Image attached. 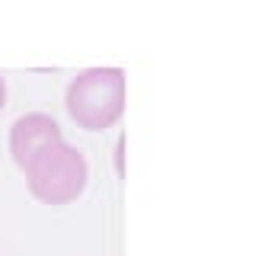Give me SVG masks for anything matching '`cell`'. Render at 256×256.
<instances>
[{"label":"cell","mask_w":256,"mask_h":256,"mask_svg":"<svg viewBox=\"0 0 256 256\" xmlns=\"http://www.w3.org/2000/svg\"><path fill=\"white\" fill-rule=\"evenodd\" d=\"M6 109V80H4V74H0V112Z\"/></svg>","instance_id":"cell-5"},{"label":"cell","mask_w":256,"mask_h":256,"mask_svg":"<svg viewBox=\"0 0 256 256\" xmlns=\"http://www.w3.org/2000/svg\"><path fill=\"white\" fill-rule=\"evenodd\" d=\"M128 77L122 68H90L68 84L64 109L84 132H106L125 116Z\"/></svg>","instance_id":"cell-1"},{"label":"cell","mask_w":256,"mask_h":256,"mask_svg":"<svg viewBox=\"0 0 256 256\" xmlns=\"http://www.w3.org/2000/svg\"><path fill=\"white\" fill-rule=\"evenodd\" d=\"M58 141H64V132L48 112H26V116H20L13 122V128H10L13 164L20 166V170H26L42 150H48Z\"/></svg>","instance_id":"cell-3"},{"label":"cell","mask_w":256,"mask_h":256,"mask_svg":"<svg viewBox=\"0 0 256 256\" xmlns=\"http://www.w3.org/2000/svg\"><path fill=\"white\" fill-rule=\"evenodd\" d=\"M22 173H26V186L32 192V198H38L42 205H52V208L77 202L84 196L86 182H90L86 157L68 141H58L48 150H42Z\"/></svg>","instance_id":"cell-2"},{"label":"cell","mask_w":256,"mask_h":256,"mask_svg":"<svg viewBox=\"0 0 256 256\" xmlns=\"http://www.w3.org/2000/svg\"><path fill=\"white\" fill-rule=\"evenodd\" d=\"M116 170L118 176H125V138L116 141Z\"/></svg>","instance_id":"cell-4"}]
</instances>
